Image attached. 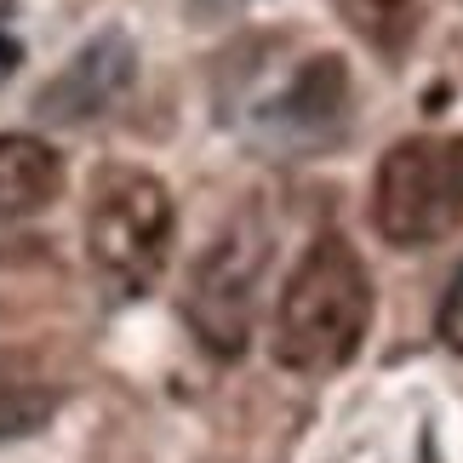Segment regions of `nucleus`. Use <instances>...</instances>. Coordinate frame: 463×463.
<instances>
[{
  "instance_id": "1",
  "label": "nucleus",
  "mask_w": 463,
  "mask_h": 463,
  "mask_svg": "<svg viewBox=\"0 0 463 463\" xmlns=\"http://www.w3.org/2000/svg\"><path fill=\"white\" fill-rule=\"evenodd\" d=\"M372 326V275L344 235H320L280 292L275 361L292 372H337L361 354Z\"/></svg>"
},
{
  "instance_id": "2",
  "label": "nucleus",
  "mask_w": 463,
  "mask_h": 463,
  "mask_svg": "<svg viewBox=\"0 0 463 463\" xmlns=\"http://www.w3.org/2000/svg\"><path fill=\"white\" fill-rule=\"evenodd\" d=\"M172 194L137 166H103L86 194V258L120 298H144L172 258Z\"/></svg>"
},
{
  "instance_id": "3",
  "label": "nucleus",
  "mask_w": 463,
  "mask_h": 463,
  "mask_svg": "<svg viewBox=\"0 0 463 463\" xmlns=\"http://www.w3.org/2000/svg\"><path fill=\"white\" fill-rule=\"evenodd\" d=\"M372 223L395 246H435L463 229V137H406L378 160Z\"/></svg>"
},
{
  "instance_id": "4",
  "label": "nucleus",
  "mask_w": 463,
  "mask_h": 463,
  "mask_svg": "<svg viewBox=\"0 0 463 463\" xmlns=\"http://www.w3.org/2000/svg\"><path fill=\"white\" fill-rule=\"evenodd\" d=\"M263 263H269V235H263L252 218L229 223L223 235L212 241V252L194 263L189 292H184V315H189V326H194V337H201L206 354L235 361V354L246 349Z\"/></svg>"
},
{
  "instance_id": "5",
  "label": "nucleus",
  "mask_w": 463,
  "mask_h": 463,
  "mask_svg": "<svg viewBox=\"0 0 463 463\" xmlns=\"http://www.w3.org/2000/svg\"><path fill=\"white\" fill-rule=\"evenodd\" d=\"M132 69H137L132 41L120 29H103L41 86L34 115H41V120H92V115H103L132 86Z\"/></svg>"
},
{
  "instance_id": "6",
  "label": "nucleus",
  "mask_w": 463,
  "mask_h": 463,
  "mask_svg": "<svg viewBox=\"0 0 463 463\" xmlns=\"http://www.w3.org/2000/svg\"><path fill=\"white\" fill-rule=\"evenodd\" d=\"M58 189H63V160L46 137L0 132V223H17L52 206Z\"/></svg>"
},
{
  "instance_id": "7",
  "label": "nucleus",
  "mask_w": 463,
  "mask_h": 463,
  "mask_svg": "<svg viewBox=\"0 0 463 463\" xmlns=\"http://www.w3.org/2000/svg\"><path fill=\"white\" fill-rule=\"evenodd\" d=\"M58 412V383L34 372L24 354H0V440L34 435Z\"/></svg>"
},
{
  "instance_id": "8",
  "label": "nucleus",
  "mask_w": 463,
  "mask_h": 463,
  "mask_svg": "<svg viewBox=\"0 0 463 463\" xmlns=\"http://www.w3.org/2000/svg\"><path fill=\"white\" fill-rule=\"evenodd\" d=\"M332 6L383 58H401L423 29V0H332Z\"/></svg>"
},
{
  "instance_id": "9",
  "label": "nucleus",
  "mask_w": 463,
  "mask_h": 463,
  "mask_svg": "<svg viewBox=\"0 0 463 463\" xmlns=\"http://www.w3.org/2000/svg\"><path fill=\"white\" fill-rule=\"evenodd\" d=\"M344 103H349V80H344V63L337 58H315L304 75H298L292 86V98L280 103V115L292 120L298 132H315V127H332L337 115H344Z\"/></svg>"
},
{
  "instance_id": "10",
  "label": "nucleus",
  "mask_w": 463,
  "mask_h": 463,
  "mask_svg": "<svg viewBox=\"0 0 463 463\" xmlns=\"http://www.w3.org/2000/svg\"><path fill=\"white\" fill-rule=\"evenodd\" d=\"M440 337L463 354V275L452 280V292H447V304H440Z\"/></svg>"
}]
</instances>
